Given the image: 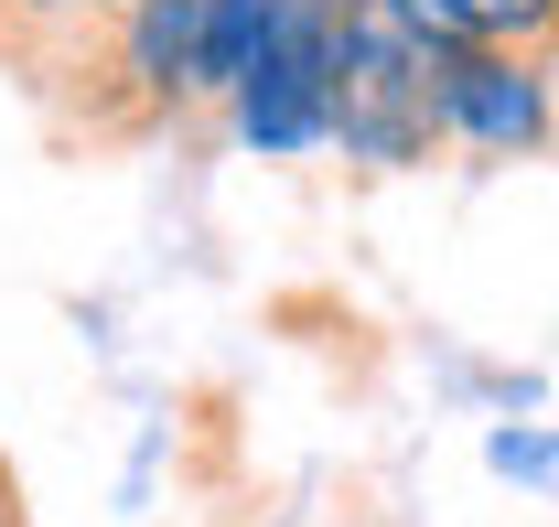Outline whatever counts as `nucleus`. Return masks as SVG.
Masks as SVG:
<instances>
[{
	"label": "nucleus",
	"mask_w": 559,
	"mask_h": 527,
	"mask_svg": "<svg viewBox=\"0 0 559 527\" xmlns=\"http://www.w3.org/2000/svg\"><path fill=\"white\" fill-rule=\"evenodd\" d=\"M334 151L355 173H419L430 151H452V130H441V44L409 33L388 0H355L345 86H334Z\"/></svg>",
	"instance_id": "f257e3e1"
},
{
	"label": "nucleus",
	"mask_w": 559,
	"mask_h": 527,
	"mask_svg": "<svg viewBox=\"0 0 559 527\" xmlns=\"http://www.w3.org/2000/svg\"><path fill=\"white\" fill-rule=\"evenodd\" d=\"M345 44H355V0H280L270 44L248 86L226 97V130L259 162H301V151H334V86H345Z\"/></svg>",
	"instance_id": "f03ea898"
},
{
	"label": "nucleus",
	"mask_w": 559,
	"mask_h": 527,
	"mask_svg": "<svg viewBox=\"0 0 559 527\" xmlns=\"http://www.w3.org/2000/svg\"><path fill=\"white\" fill-rule=\"evenodd\" d=\"M441 130L474 162H538V151H559V55L441 44Z\"/></svg>",
	"instance_id": "7ed1b4c3"
},
{
	"label": "nucleus",
	"mask_w": 559,
	"mask_h": 527,
	"mask_svg": "<svg viewBox=\"0 0 559 527\" xmlns=\"http://www.w3.org/2000/svg\"><path fill=\"white\" fill-rule=\"evenodd\" d=\"M97 22H108V0H0V75L33 97Z\"/></svg>",
	"instance_id": "20e7f679"
},
{
	"label": "nucleus",
	"mask_w": 559,
	"mask_h": 527,
	"mask_svg": "<svg viewBox=\"0 0 559 527\" xmlns=\"http://www.w3.org/2000/svg\"><path fill=\"white\" fill-rule=\"evenodd\" d=\"M463 44H516V55H559V0H452Z\"/></svg>",
	"instance_id": "39448f33"
},
{
	"label": "nucleus",
	"mask_w": 559,
	"mask_h": 527,
	"mask_svg": "<svg viewBox=\"0 0 559 527\" xmlns=\"http://www.w3.org/2000/svg\"><path fill=\"white\" fill-rule=\"evenodd\" d=\"M485 462L506 473V484H538V495H559V431H495Z\"/></svg>",
	"instance_id": "423d86ee"
}]
</instances>
